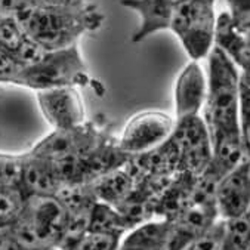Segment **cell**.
<instances>
[{
  "label": "cell",
  "mask_w": 250,
  "mask_h": 250,
  "mask_svg": "<svg viewBox=\"0 0 250 250\" xmlns=\"http://www.w3.org/2000/svg\"><path fill=\"white\" fill-rule=\"evenodd\" d=\"M173 127L175 120L167 113L142 111L127 120L117 144L127 156H139L167 141Z\"/></svg>",
  "instance_id": "8"
},
{
  "label": "cell",
  "mask_w": 250,
  "mask_h": 250,
  "mask_svg": "<svg viewBox=\"0 0 250 250\" xmlns=\"http://www.w3.org/2000/svg\"><path fill=\"white\" fill-rule=\"evenodd\" d=\"M37 104L43 117L55 130L74 129L86 123V111L79 87L37 90Z\"/></svg>",
  "instance_id": "9"
},
{
  "label": "cell",
  "mask_w": 250,
  "mask_h": 250,
  "mask_svg": "<svg viewBox=\"0 0 250 250\" xmlns=\"http://www.w3.org/2000/svg\"><path fill=\"white\" fill-rule=\"evenodd\" d=\"M22 67L6 49L0 47V84L18 86Z\"/></svg>",
  "instance_id": "26"
},
{
  "label": "cell",
  "mask_w": 250,
  "mask_h": 250,
  "mask_svg": "<svg viewBox=\"0 0 250 250\" xmlns=\"http://www.w3.org/2000/svg\"><path fill=\"white\" fill-rule=\"evenodd\" d=\"M212 159L206 170L202 173L215 182H219L227 173L249 159L241 138V130H227L210 135Z\"/></svg>",
  "instance_id": "14"
},
{
  "label": "cell",
  "mask_w": 250,
  "mask_h": 250,
  "mask_svg": "<svg viewBox=\"0 0 250 250\" xmlns=\"http://www.w3.org/2000/svg\"><path fill=\"white\" fill-rule=\"evenodd\" d=\"M21 175V154L0 153V185H18Z\"/></svg>",
  "instance_id": "27"
},
{
  "label": "cell",
  "mask_w": 250,
  "mask_h": 250,
  "mask_svg": "<svg viewBox=\"0 0 250 250\" xmlns=\"http://www.w3.org/2000/svg\"><path fill=\"white\" fill-rule=\"evenodd\" d=\"M222 250H225V249H222Z\"/></svg>",
  "instance_id": "32"
},
{
  "label": "cell",
  "mask_w": 250,
  "mask_h": 250,
  "mask_svg": "<svg viewBox=\"0 0 250 250\" xmlns=\"http://www.w3.org/2000/svg\"><path fill=\"white\" fill-rule=\"evenodd\" d=\"M216 0H185L170 21L169 30L179 39L192 61L208 58L215 44Z\"/></svg>",
  "instance_id": "5"
},
{
  "label": "cell",
  "mask_w": 250,
  "mask_h": 250,
  "mask_svg": "<svg viewBox=\"0 0 250 250\" xmlns=\"http://www.w3.org/2000/svg\"><path fill=\"white\" fill-rule=\"evenodd\" d=\"M208 90L202 111L210 135L240 129L241 74L231 58L213 44L208 55Z\"/></svg>",
  "instance_id": "2"
},
{
  "label": "cell",
  "mask_w": 250,
  "mask_h": 250,
  "mask_svg": "<svg viewBox=\"0 0 250 250\" xmlns=\"http://www.w3.org/2000/svg\"><path fill=\"white\" fill-rule=\"evenodd\" d=\"M0 250H25V249L18 243L9 227H6V228H0Z\"/></svg>",
  "instance_id": "28"
},
{
  "label": "cell",
  "mask_w": 250,
  "mask_h": 250,
  "mask_svg": "<svg viewBox=\"0 0 250 250\" xmlns=\"http://www.w3.org/2000/svg\"><path fill=\"white\" fill-rule=\"evenodd\" d=\"M27 195L18 185H0V228L11 227L22 213Z\"/></svg>",
  "instance_id": "21"
},
{
  "label": "cell",
  "mask_w": 250,
  "mask_h": 250,
  "mask_svg": "<svg viewBox=\"0 0 250 250\" xmlns=\"http://www.w3.org/2000/svg\"><path fill=\"white\" fill-rule=\"evenodd\" d=\"M195 178L187 172H178L165 189L156 197V218L172 221L192 205Z\"/></svg>",
  "instance_id": "17"
},
{
  "label": "cell",
  "mask_w": 250,
  "mask_h": 250,
  "mask_svg": "<svg viewBox=\"0 0 250 250\" xmlns=\"http://www.w3.org/2000/svg\"><path fill=\"white\" fill-rule=\"evenodd\" d=\"M224 249V219H218L208 231L188 243L182 250H222Z\"/></svg>",
  "instance_id": "24"
},
{
  "label": "cell",
  "mask_w": 250,
  "mask_h": 250,
  "mask_svg": "<svg viewBox=\"0 0 250 250\" xmlns=\"http://www.w3.org/2000/svg\"><path fill=\"white\" fill-rule=\"evenodd\" d=\"M185 0H120V5L139 17V27L132 34V43H141L149 36L169 30L173 14Z\"/></svg>",
  "instance_id": "13"
},
{
  "label": "cell",
  "mask_w": 250,
  "mask_h": 250,
  "mask_svg": "<svg viewBox=\"0 0 250 250\" xmlns=\"http://www.w3.org/2000/svg\"><path fill=\"white\" fill-rule=\"evenodd\" d=\"M219 218L216 203H192L170 221L166 250H182L194 238L208 231Z\"/></svg>",
  "instance_id": "12"
},
{
  "label": "cell",
  "mask_w": 250,
  "mask_h": 250,
  "mask_svg": "<svg viewBox=\"0 0 250 250\" xmlns=\"http://www.w3.org/2000/svg\"><path fill=\"white\" fill-rule=\"evenodd\" d=\"M43 250H62L60 246H52V247H47V249H43Z\"/></svg>",
  "instance_id": "29"
},
{
  "label": "cell",
  "mask_w": 250,
  "mask_h": 250,
  "mask_svg": "<svg viewBox=\"0 0 250 250\" xmlns=\"http://www.w3.org/2000/svg\"><path fill=\"white\" fill-rule=\"evenodd\" d=\"M54 165L37 157L34 154H21V175L18 187L27 197H43V195H57L62 187Z\"/></svg>",
  "instance_id": "15"
},
{
  "label": "cell",
  "mask_w": 250,
  "mask_h": 250,
  "mask_svg": "<svg viewBox=\"0 0 250 250\" xmlns=\"http://www.w3.org/2000/svg\"><path fill=\"white\" fill-rule=\"evenodd\" d=\"M18 86L36 92L54 87L87 86L96 93L103 87L101 83L89 74L79 43L55 51H47L40 61L30 67H24Z\"/></svg>",
  "instance_id": "3"
},
{
  "label": "cell",
  "mask_w": 250,
  "mask_h": 250,
  "mask_svg": "<svg viewBox=\"0 0 250 250\" xmlns=\"http://www.w3.org/2000/svg\"><path fill=\"white\" fill-rule=\"evenodd\" d=\"M170 232V221L154 218L129 229L120 244V250H166Z\"/></svg>",
  "instance_id": "18"
},
{
  "label": "cell",
  "mask_w": 250,
  "mask_h": 250,
  "mask_svg": "<svg viewBox=\"0 0 250 250\" xmlns=\"http://www.w3.org/2000/svg\"><path fill=\"white\" fill-rule=\"evenodd\" d=\"M241 80H243V82H244V83L247 84V87L250 89V79H243V77H241Z\"/></svg>",
  "instance_id": "30"
},
{
  "label": "cell",
  "mask_w": 250,
  "mask_h": 250,
  "mask_svg": "<svg viewBox=\"0 0 250 250\" xmlns=\"http://www.w3.org/2000/svg\"><path fill=\"white\" fill-rule=\"evenodd\" d=\"M250 244V210L224 219V249L246 250Z\"/></svg>",
  "instance_id": "22"
},
{
  "label": "cell",
  "mask_w": 250,
  "mask_h": 250,
  "mask_svg": "<svg viewBox=\"0 0 250 250\" xmlns=\"http://www.w3.org/2000/svg\"><path fill=\"white\" fill-rule=\"evenodd\" d=\"M27 36L46 51H55L79 43L86 33L96 31L104 24V15L90 0H64L40 3L15 15Z\"/></svg>",
  "instance_id": "1"
},
{
  "label": "cell",
  "mask_w": 250,
  "mask_h": 250,
  "mask_svg": "<svg viewBox=\"0 0 250 250\" xmlns=\"http://www.w3.org/2000/svg\"><path fill=\"white\" fill-rule=\"evenodd\" d=\"M215 46L231 58V61L240 70L243 79H250V36L240 33L228 12H221L216 20Z\"/></svg>",
  "instance_id": "16"
},
{
  "label": "cell",
  "mask_w": 250,
  "mask_h": 250,
  "mask_svg": "<svg viewBox=\"0 0 250 250\" xmlns=\"http://www.w3.org/2000/svg\"><path fill=\"white\" fill-rule=\"evenodd\" d=\"M87 231H98V232H111L125 235L129 231V227L120 212L107 203L95 202L90 209L89 219H87Z\"/></svg>",
  "instance_id": "20"
},
{
  "label": "cell",
  "mask_w": 250,
  "mask_h": 250,
  "mask_svg": "<svg viewBox=\"0 0 250 250\" xmlns=\"http://www.w3.org/2000/svg\"><path fill=\"white\" fill-rule=\"evenodd\" d=\"M170 139L178 148L179 172L202 175L212 159V138L202 114L175 120Z\"/></svg>",
  "instance_id": "6"
},
{
  "label": "cell",
  "mask_w": 250,
  "mask_h": 250,
  "mask_svg": "<svg viewBox=\"0 0 250 250\" xmlns=\"http://www.w3.org/2000/svg\"><path fill=\"white\" fill-rule=\"evenodd\" d=\"M206 90L208 77L200 62L191 60L175 82V120L202 114L206 101Z\"/></svg>",
  "instance_id": "11"
},
{
  "label": "cell",
  "mask_w": 250,
  "mask_h": 250,
  "mask_svg": "<svg viewBox=\"0 0 250 250\" xmlns=\"http://www.w3.org/2000/svg\"><path fill=\"white\" fill-rule=\"evenodd\" d=\"M122 238L119 234L86 231L73 250H120Z\"/></svg>",
  "instance_id": "23"
},
{
  "label": "cell",
  "mask_w": 250,
  "mask_h": 250,
  "mask_svg": "<svg viewBox=\"0 0 250 250\" xmlns=\"http://www.w3.org/2000/svg\"><path fill=\"white\" fill-rule=\"evenodd\" d=\"M246 250H250V244H249V246H247V249H246Z\"/></svg>",
  "instance_id": "31"
},
{
  "label": "cell",
  "mask_w": 250,
  "mask_h": 250,
  "mask_svg": "<svg viewBox=\"0 0 250 250\" xmlns=\"http://www.w3.org/2000/svg\"><path fill=\"white\" fill-rule=\"evenodd\" d=\"M215 203L221 219L250 210V159H246L218 182Z\"/></svg>",
  "instance_id": "10"
},
{
  "label": "cell",
  "mask_w": 250,
  "mask_h": 250,
  "mask_svg": "<svg viewBox=\"0 0 250 250\" xmlns=\"http://www.w3.org/2000/svg\"><path fill=\"white\" fill-rule=\"evenodd\" d=\"M107 132L103 125H98L96 122H86L74 129H54L47 136L40 139L30 149V153L51 163L82 157Z\"/></svg>",
  "instance_id": "7"
},
{
  "label": "cell",
  "mask_w": 250,
  "mask_h": 250,
  "mask_svg": "<svg viewBox=\"0 0 250 250\" xmlns=\"http://www.w3.org/2000/svg\"><path fill=\"white\" fill-rule=\"evenodd\" d=\"M89 185L98 202H103L116 208L133 189L135 179L132 173L127 170V167L123 166L107 175L96 178Z\"/></svg>",
  "instance_id": "19"
},
{
  "label": "cell",
  "mask_w": 250,
  "mask_h": 250,
  "mask_svg": "<svg viewBox=\"0 0 250 250\" xmlns=\"http://www.w3.org/2000/svg\"><path fill=\"white\" fill-rule=\"evenodd\" d=\"M228 15L234 24V27L250 36V0H227Z\"/></svg>",
  "instance_id": "25"
},
{
  "label": "cell",
  "mask_w": 250,
  "mask_h": 250,
  "mask_svg": "<svg viewBox=\"0 0 250 250\" xmlns=\"http://www.w3.org/2000/svg\"><path fill=\"white\" fill-rule=\"evenodd\" d=\"M68 213L57 195L27 197L21 216L9 227L25 250L58 246L65 231Z\"/></svg>",
  "instance_id": "4"
}]
</instances>
